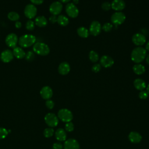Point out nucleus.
<instances>
[{"mask_svg":"<svg viewBox=\"0 0 149 149\" xmlns=\"http://www.w3.org/2000/svg\"><path fill=\"white\" fill-rule=\"evenodd\" d=\"M55 137L58 141H65L66 139V133L63 129L59 128L55 132Z\"/></svg>","mask_w":149,"mask_h":149,"instance_id":"23","label":"nucleus"},{"mask_svg":"<svg viewBox=\"0 0 149 149\" xmlns=\"http://www.w3.org/2000/svg\"><path fill=\"white\" fill-rule=\"evenodd\" d=\"M58 118L63 122H70L73 118V115L70 111L68 109H61L58 113Z\"/></svg>","mask_w":149,"mask_h":149,"instance_id":"6","label":"nucleus"},{"mask_svg":"<svg viewBox=\"0 0 149 149\" xmlns=\"http://www.w3.org/2000/svg\"><path fill=\"white\" fill-rule=\"evenodd\" d=\"M132 41L137 46L140 47L144 45L146 42V36L141 33H136L132 37Z\"/></svg>","mask_w":149,"mask_h":149,"instance_id":"11","label":"nucleus"},{"mask_svg":"<svg viewBox=\"0 0 149 149\" xmlns=\"http://www.w3.org/2000/svg\"><path fill=\"white\" fill-rule=\"evenodd\" d=\"M45 121L50 127H55L58 124V119L57 116L52 113H49L45 115Z\"/></svg>","mask_w":149,"mask_h":149,"instance_id":"12","label":"nucleus"},{"mask_svg":"<svg viewBox=\"0 0 149 149\" xmlns=\"http://www.w3.org/2000/svg\"><path fill=\"white\" fill-rule=\"evenodd\" d=\"M114 63V61L113 58L108 55H103L100 59V65L101 66L108 68L111 67Z\"/></svg>","mask_w":149,"mask_h":149,"instance_id":"14","label":"nucleus"},{"mask_svg":"<svg viewBox=\"0 0 149 149\" xmlns=\"http://www.w3.org/2000/svg\"><path fill=\"white\" fill-rule=\"evenodd\" d=\"M60 2L61 3H68L69 2L70 0H59Z\"/></svg>","mask_w":149,"mask_h":149,"instance_id":"45","label":"nucleus"},{"mask_svg":"<svg viewBox=\"0 0 149 149\" xmlns=\"http://www.w3.org/2000/svg\"><path fill=\"white\" fill-rule=\"evenodd\" d=\"M62 8L63 6L61 2H60L59 1H55L50 5L49 10L52 15L56 16L61 13Z\"/></svg>","mask_w":149,"mask_h":149,"instance_id":"9","label":"nucleus"},{"mask_svg":"<svg viewBox=\"0 0 149 149\" xmlns=\"http://www.w3.org/2000/svg\"><path fill=\"white\" fill-rule=\"evenodd\" d=\"M145 59H146V61L147 63L149 65V54L146 56V57Z\"/></svg>","mask_w":149,"mask_h":149,"instance_id":"44","label":"nucleus"},{"mask_svg":"<svg viewBox=\"0 0 149 149\" xmlns=\"http://www.w3.org/2000/svg\"><path fill=\"white\" fill-rule=\"evenodd\" d=\"M88 57H89V59L92 62H97L98 59H99V55L97 54V52L94 51H91L89 52L88 54Z\"/></svg>","mask_w":149,"mask_h":149,"instance_id":"28","label":"nucleus"},{"mask_svg":"<svg viewBox=\"0 0 149 149\" xmlns=\"http://www.w3.org/2000/svg\"><path fill=\"white\" fill-rule=\"evenodd\" d=\"M73 3L74 4V3H78L79 2V0H73Z\"/></svg>","mask_w":149,"mask_h":149,"instance_id":"46","label":"nucleus"},{"mask_svg":"<svg viewBox=\"0 0 149 149\" xmlns=\"http://www.w3.org/2000/svg\"><path fill=\"white\" fill-rule=\"evenodd\" d=\"M113 29V25L112 24L110 23H105V24H104V25L102 27V29L105 31V32H109L112 29Z\"/></svg>","mask_w":149,"mask_h":149,"instance_id":"31","label":"nucleus"},{"mask_svg":"<svg viewBox=\"0 0 149 149\" xmlns=\"http://www.w3.org/2000/svg\"><path fill=\"white\" fill-rule=\"evenodd\" d=\"M65 10L68 16L72 18H75L79 15V9L73 2L68 3L66 5Z\"/></svg>","mask_w":149,"mask_h":149,"instance_id":"8","label":"nucleus"},{"mask_svg":"<svg viewBox=\"0 0 149 149\" xmlns=\"http://www.w3.org/2000/svg\"><path fill=\"white\" fill-rule=\"evenodd\" d=\"M33 51L35 54L41 56L47 55L50 52V49L48 45L41 42H36L33 45Z\"/></svg>","mask_w":149,"mask_h":149,"instance_id":"3","label":"nucleus"},{"mask_svg":"<svg viewBox=\"0 0 149 149\" xmlns=\"http://www.w3.org/2000/svg\"><path fill=\"white\" fill-rule=\"evenodd\" d=\"M25 59H26V61H32L33 60H34V58H35V55H34V52L31 51H28L27 53H26V55H25Z\"/></svg>","mask_w":149,"mask_h":149,"instance_id":"30","label":"nucleus"},{"mask_svg":"<svg viewBox=\"0 0 149 149\" xmlns=\"http://www.w3.org/2000/svg\"><path fill=\"white\" fill-rule=\"evenodd\" d=\"M77 34L81 38H87L89 35V31L84 27H80L77 30Z\"/></svg>","mask_w":149,"mask_h":149,"instance_id":"26","label":"nucleus"},{"mask_svg":"<svg viewBox=\"0 0 149 149\" xmlns=\"http://www.w3.org/2000/svg\"><path fill=\"white\" fill-rule=\"evenodd\" d=\"M57 23L62 26H66L69 23V19L65 15H59L57 17Z\"/></svg>","mask_w":149,"mask_h":149,"instance_id":"25","label":"nucleus"},{"mask_svg":"<svg viewBox=\"0 0 149 149\" xmlns=\"http://www.w3.org/2000/svg\"><path fill=\"white\" fill-rule=\"evenodd\" d=\"M64 149H80L79 143L74 139H69L64 143Z\"/></svg>","mask_w":149,"mask_h":149,"instance_id":"15","label":"nucleus"},{"mask_svg":"<svg viewBox=\"0 0 149 149\" xmlns=\"http://www.w3.org/2000/svg\"><path fill=\"white\" fill-rule=\"evenodd\" d=\"M36 38L33 34H26L22 35L19 38L18 43L22 48H28L36 43Z\"/></svg>","mask_w":149,"mask_h":149,"instance_id":"2","label":"nucleus"},{"mask_svg":"<svg viewBox=\"0 0 149 149\" xmlns=\"http://www.w3.org/2000/svg\"><path fill=\"white\" fill-rule=\"evenodd\" d=\"M49 20L51 23H55L57 22V17L55 15H52L49 17Z\"/></svg>","mask_w":149,"mask_h":149,"instance_id":"41","label":"nucleus"},{"mask_svg":"<svg viewBox=\"0 0 149 149\" xmlns=\"http://www.w3.org/2000/svg\"><path fill=\"white\" fill-rule=\"evenodd\" d=\"M101 30V25L98 21L94 20L91 23L88 31L91 35L94 36H97L100 33Z\"/></svg>","mask_w":149,"mask_h":149,"instance_id":"10","label":"nucleus"},{"mask_svg":"<svg viewBox=\"0 0 149 149\" xmlns=\"http://www.w3.org/2000/svg\"><path fill=\"white\" fill-rule=\"evenodd\" d=\"M125 15L122 12H116L113 13L111 17V22L116 26L122 24L125 22Z\"/></svg>","mask_w":149,"mask_h":149,"instance_id":"4","label":"nucleus"},{"mask_svg":"<svg viewBox=\"0 0 149 149\" xmlns=\"http://www.w3.org/2000/svg\"><path fill=\"white\" fill-rule=\"evenodd\" d=\"M141 139V136L136 132H132L129 134V139L133 143H139Z\"/></svg>","mask_w":149,"mask_h":149,"instance_id":"20","label":"nucleus"},{"mask_svg":"<svg viewBox=\"0 0 149 149\" xmlns=\"http://www.w3.org/2000/svg\"><path fill=\"white\" fill-rule=\"evenodd\" d=\"M37 9L36 6L32 3L27 5L24 9V13L26 17L29 19H33L37 15Z\"/></svg>","mask_w":149,"mask_h":149,"instance_id":"5","label":"nucleus"},{"mask_svg":"<svg viewBox=\"0 0 149 149\" xmlns=\"http://www.w3.org/2000/svg\"><path fill=\"white\" fill-rule=\"evenodd\" d=\"M54 129L52 128H47L44 131V135L46 137H50L54 134Z\"/></svg>","mask_w":149,"mask_h":149,"instance_id":"32","label":"nucleus"},{"mask_svg":"<svg viewBox=\"0 0 149 149\" xmlns=\"http://www.w3.org/2000/svg\"><path fill=\"white\" fill-rule=\"evenodd\" d=\"M8 134L7 130L3 127H0V139L5 138Z\"/></svg>","mask_w":149,"mask_h":149,"instance_id":"33","label":"nucleus"},{"mask_svg":"<svg viewBox=\"0 0 149 149\" xmlns=\"http://www.w3.org/2000/svg\"><path fill=\"white\" fill-rule=\"evenodd\" d=\"M15 27L17 28V29H20L21 27H22V23L19 21H16L15 22Z\"/></svg>","mask_w":149,"mask_h":149,"instance_id":"42","label":"nucleus"},{"mask_svg":"<svg viewBox=\"0 0 149 149\" xmlns=\"http://www.w3.org/2000/svg\"><path fill=\"white\" fill-rule=\"evenodd\" d=\"M32 4L33 5H41L43 3L44 0H30Z\"/></svg>","mask_w":149,"mask_h":149,"instance_id":"40","label":"nucleus"},{"mask_svg":"<svg viewBox=\"0 0 149 149\" xmlns=\"http://www.w3.org/2000/svg\"><path fill=\"white\" fill-rule=\"evenodd\" d=\"M101 66L100 64L99 63H95L93 65V66H92V71L95 72V73H97L100 70H101Z\"/></svg>","mask_w":149,"mask_h":149,"instance_id":"37","label":"nucleus"},{"mask_svg":"<svg viewBox=\"0 0 149 149\" xmlns=\"http://www.w3.org/2000/svg\"><path fill=\"white\" fill-rule=\"evenodd\" d=\"M146 50L149 51V41L146 44Z\"/></svg>","mask_w":149,"mask_h":149,"instance_id":"43","label":"nucleus"},{"mask_svg":"<svg viewBox=\"0 0 149 149\" xmlns=\"http://www.w3.org/2000/svg\"><path fill=\"white\" fill-rule=\"evenodd\" d=\"M35 24L40 27H44L48 23L47 19L44 16H38L35 19Z\"/></svg>","mask_w":149,"mask_h":149,"instance_id":"21","label":"nucleus"},{"mask_svg":"<svg viewBox=\"0 0 149 149\" xmlns=\"http://www.w3.org/2000/svg\"><path fill=\"white\" fill-rule=\"evenodd\" d=\"M147 91L148 94H149V84H148V86H147Z\"/></svg>","mask_w":149,"mask_h":149,"instance_id":"47","label":"nucleus"},{"mask_svg":"<svg viewBox=\"0 0 149 149\" xmlns=\"http://www.w3.org/2000/svg\"><path fill=\"white\" fill-rule=\"evenodd\" d=\"M8 18L10 20V21H18L19 19H20V15H19L18 13L16 12L12 11L8 13Z\"/></svg>","mask_w":149,"mask_h":149,"instance_id":"27","label":"nucleus"},{"mask_svg":"<svg viewBox=\"0 0 149 149\" xmlns=\"http://www.w3.org/2000/svg\"><path fill=\"white\" fill-rule=\"evenodd\" d=\"M133 70L136 74L140 75L145 72L146 69L143 65L140 63H136L133 67Z\"/></svg>","mask_w":149,"mask_h":149,"instance_id":"24","label":"nucleus"},{"mask_svg":"<svg viewBox=\"0 0 149 149\" xmlns=\"http://www.w3.org/2000/svg\"><path fill=\"white\" fill-rule=\"evenodd\" d=\"M58 72L62 75H66L69 73L70 70V67L69 64L66 62H61L58 68Z\"/></svg>","mask_w":149,"mask_h":149,"instance_id":"18","label":"nucleus"},{"mask_svg":"<svg viewBox=\"0 0 149 149\" xmlns=\"http://www.w3.org/2000/svg\"><path fill=\"white\" fill-rule=\"evenodd\" d=\"M134 87L140 91L143 90L146 87V82L141 79H136L133 82Z\"/></svg>","mask_w":149,"mask_h":149,"instance_id":"22","label":"nucleus"},{"mask_svg":"<svg viewBox=\"0 0 149 149\" xmlns=\"http://www.w3.org/2000/svg\"><path fill=\"white\" fill-rule=\"evenodd\" d=\"M102 9L105 11H108L111 8V5L108 2H104L101 5Z\"/></svg>","mask_w":149,"mask_h":149,"instance_id":"34","label":"nucleus"},{"mask_svg":"<svg viewBox=\"0 0 149 149\" xmlns=\"http://www.w3.org/2000/svg\"><path fill=\"white\" fill-rule=\"evenodd\" d=\"M19 38L17 36L13 33L8 34L5 38V43L6 45L11 48H14L16 47Z\"/></svg>","mask_w":149,"mask_h":149,"instance_id":"7","label":"nucleus"},{"mask_svg":"<svg viewBox=\"0 0 149 149\" xmlns=\"http://www.w3.org/2000/svg\"><path fill=\"white\" fill-rule=\"evenodd\" d=\"M13 54L11 50L7 49L3 50L0 55V59L4 63H9L13 59Z\"/></svg>","mask_w":149,"mask_h":149,"instance_id":"13","label":"nucleus"},{"mask_svg":"<svg viewBox=\"0 0 149 149\" xmlns=\"http://www.w3.org/2000/svg\"><path fill=\"white\" fill-rule=\"evenodd\" d=\"M147 56V51L141 47H137L133 49L131 53V59L136 63L141 62Z\"/></svg>","mask_w":149,"mask_h":149,"instance_id":"1","label":"nucleus"},{"mask_svg":"<svg viewBox=\"0 0 149 149\" xmlns=\"http://www.w3.org/2000/svg\"><path fill=\"white\" fill-rule=\"evenodd\" d=\"M12 52L13 56L17 59H19L24 58L26 55V52H24L23 49L20 47H16L14 48H13Z\"/></svg>","mask_w":149,"mask_h":149,"instance_id":"19","label":"nucleus"},{"mask_svg":"<svg viewBox=\"0 0 149 149\" xmlns=\"http://www.w3.org/2000/svg\"><path fill=\"white\" fill-rule=\"evenodd\" d=\"M62 144L60 143H55L53 144V149H62Z\"/></svg>","mask_w":149,"mask_h":149,"instance_id":"39","label":"nucleus"},{"mask_svg":"<svg viewBox=\"0 0 149 149\" xmlns=\"http://www.w3.org/2000/svg\"><path fill=\"white\" fill-rule=\"evenodd\" d=\"M53 94L52 88L49 86L43 87L40 91V95L45 100H49Z\"/></svg>","mask_w":149,"mask_h":149,"instance_id":"16","label":"nucleus"},{"mask_svg":"<svg viewBox=\"0 0 149 149\" xmlns=\"http://www.w3.org/2000/svg\"><path fill=\"white\" fill-rule=\"evenodd\" d=\"M45 105L48 108L52 109L54 106V102L51 100H47V101L45 102Z\"/></svg>","mask_w":149,"mask_h":149,"instance_id":"38","label":"nucleus"},{"mask_svg":"<svg viewBox=\"0 0 149 149\" xmlns=\"http://www.w3.org/2000/svg\"><path fill=\"white\" fill-rule=\"evenodd\" d=\"M35 27V23L31 19L27 20L26 23V29L29 31H32Z\"/></svg>","mask_w":149,"mask_h":149,"instance_id":"29","label":"nucleus"},{"mask_svg":"<svg viewBox=\"0 0 149 149\" xmlns=\"http://www.w3.org/2000/svg\"><path fill=\"white\" fill-rule=\"evenodd\" d=\"M148 96V94L147 93V91H144V90H142L141 91L140 93H139V97L140 99L141 100H145L146 99Z\"/></svg>","mask_w":149,"mask_h":149,"instance_id":"36","label":"nucleus"},{"mask_svg":"<svg viewBox=\"0 0 149 149\" xmlns=\"http://www.w3.org/2000/svg\"><path fill=\"white\" fill-rule=\"evenodd\" d=\"M74 129V125L72 122H67L65 125V130L68 132H72Z\"/></svg>","mask_w":149,"mask_h":149,"instance_id":"35","label":"nucleus"},{"mask_svg":"<svg viewBox=\"0 0 149 149\" xmlns=\"http://www.w3.org/2000/svg\"><path fill=\"white\" fill-rule=\"evenodd\" d=\"M111 8L113 10L120 12L125 8V2L123 0H113L111 3Z\"/></svg>","mask_w":149,"mask_h":149,"instance_id":"17","label":"nucleus"}]
</instances>
